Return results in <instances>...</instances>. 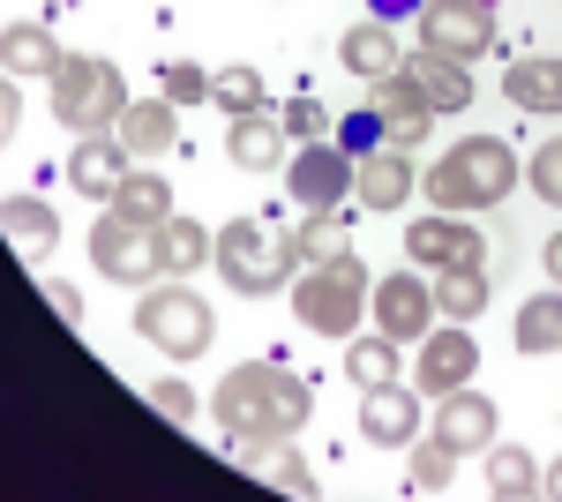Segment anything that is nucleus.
<instances>
[{"instance_id":"1","label":"nucleus","mask_w":562,"mask_h":502,"mask_svg":"<svg viewBox=\"0 0 562 502\" xmlns=\"http://www.w3.org/2000/svg\"><path fill=\"white\" fill-rule=\"evenodd\" d=\"M307 413H315V390L285 360H240L211 390V420L233 443H285L307 427Z\"/></svg>"},{"instance_id":"2","label":"nucleus","mask_w":562,"mask_h":502,"mask_svg":"<svg viewBox=\"0 0 562 502\" xmlns=\"http://www.w3.org/2000/svg\"><path fill=\"white\" fill-rule=\"evenodd\" d=\"M420 188H428L435 210H495L510 188H518V150L503 143V135H465V143H450L442 150V166L420 172Z\"/></svg>"},{"instance_id":"3","label":"nucleus","mask_w":562,"mask_h":502,"mask_svg":"<svg viewBox=\"0 0 562 502\" xmlns=\"http://www.w3.org/2000/svg\"><path fill=\"white\" fill-rule=\"evenodd\" d=\"M293 315H301V331L315 337H352L368 323V300H375V278L360 270V255H330V263H301L293 270Z\"/></svg>"},{"instance_id":"4","label":"nucleus","mask_w":562,"mask_h":502,"mask_svg":"<svg viewBox=\"0 0 562 502\" xmlns=\"http://www.w3.org/2000/svg\"><path fill=\"white\" fill-rule=\"evenodd\" d=\"M211 263L240 300H262V293H285V286H293L301 248H293V233H278L270 217H225Z\"/></svg>"},{"instance_id":"5","label":"nucleus","mask_w":562,"mask_h":502,"mask_svg":"<svg viewBox=\"0 0 562 502\" xmlns=\"http://www.w3.org/2000/svg\"><path fill=\"white\" fill-rule=\"evenodd\" d=\"M128 113V76L98 53H68L53 68V121L68 135H105V127Z\"/></svg>"},{"instance_id":"6","label":"nucleus","mask_w":562,"mask_h":502,"mask_svg":"<svg viewBox=\"0 0 562 502\" xmlns=\"http://www.w3.org/2000/svg\"><path fill=\"white\" fill-rule=\"evenodd\" d=\"M135 331L150 353H166V360H195V353H211L217 337V315L203 308V293H188V286H150V293L135 300Z\"/></svg>"},{"instance_id":"7","label":"nucleus","mask_w":562,"mask_h":502,"mask_svg":"<svg viewBox=\"0 0 562 502\" xmlns=\"http://www.w3.org/2000/svg\"><path fill=\"white\" fill-rule=\"evenodd\" d=\"M90 263H98V278H113V286H150V278H166V270H158V225H143V217L105 203V217L90 225Z\"/></svg>"},{"instance_id":"8","label":"nucleus","mask_w":562,"mask_h":502,"mask_svg":"<svg viewBox=\"0 0 562 502\" xmlns=\"http://www.w3.org/2000/svg\"><path fill=\"white\" fill-rule=\"evenodd\" d=\"M420 45L428 53H450V60H465L473 68L480 53H495V8L487 0H420Z\"/></svg>"},{"instance_id":"9","label":"nucleus","mask_w":562,"mask_h":502,"mask_svg":"<svg viewBox=\"0 0 562 502\" xmlns=\"http://www.w3.org/2000/svg\"><path fill=\"white\" fill-rule=\"evenodd\" d=\"M368 113H375V127H383V143H397V150H420V143L435 135V98L413 83L405 68L368 90Z\"/></svg>"},{"instance_id":"10","label":"nucleus","mask_w":562,"mask_h":502,"mask_svg":"<svg viewBox=\"0 0 562 502\" xmlns=\"http://www.w3.org/2000/svg\"><path fill=\"white\" fill-rule=\"evenodd\" d=\"M285 188H293V203L301 210H338L352 196V150H338L330 135H315L293 150V172H285Z\"/></svg>"},{"instance_id":"11","label":"nucleus","mask_w":562,"mask_h":502,"mask_svg":"<svg viewBox=\"0 0 562 502\" xmlns=\"http://www.w3.org/2000/svg\"><path fill=\"white\" fill-rule=\"evenodd\" d=\"M368 315H375V331L397 337V345H420L435 331V286L428 278H413V270H390L375 300H368Z\"/></svg>"},{"instance_id":"12","label":"nucleus","mask_w":562,"mask_h":502,"mask_svg":"<svg viewBox=\"0 0 562 502\" xmlns=\"http://www.w3.org/2000/svg\"><path fill=\"white\" fill-rule=\"evenodd\" d=\"M405 255L420 270H458V263H487V241L465 225V210H428L420 225H405Z\"/></svg>"},{"instance_id":"13","label":"nucleus","mask_w":562,"mask_h":502,"mask_svg":"<svg viewBox=\"0 0 562 502\" xmlns=\"http://www.w3.org/2000/svg\"><path fill=\"white\" fill-rule=\"evenodd\" d=\"M473 368H480V345L458 331V323H450V331H428V337H420V353H413V390H420V398L465 390Z\"/></svg>"},{"instance_id":"14","label":"nucleus","mask_w":562,"mask_h":502,"mask_svg":"<svg viewBox=\"0 0 562 502\" xmlns=\"http://www.w3.org/2000/svg\"><path fill=\"white\" fill-rule=\"evenodd\" d=\"M360 443H375V450H413L420 443V390H360Z\"/></svg>"},{"instance_id":"15","label":"nucleus","mask_w":562,"mask_h":502,"mask_svg":"<svg viewBox=\"0 0 562 502\" xmlns=\"http://www.w3.org/2000/svg\"><path fill=\"white\" fill-rule=\"evenodd\" d=\"M128 150H121V135L105 127V135H76V150H68V188L83 196V203H113V188L128 180Z\"/></svg>"},{"instance_id":"16","label":"nucleus","mask_w":562,"mask_h":502,"mask_svg":"<svg viewBox=\"0 0 562 502\" xmlns=\"http://www.w3.org/2000/svg\"><path fill=\"white\" fill-rule=\"evenodd\" d=\"M413 188H420V172H413V158L397 143H375L368 158H352V196L368 210H397Z\"/></svg>"},{"instance_id":"17","label":"nucleus","mask_w":562,"mask_h":502,"mask_svg":"<svg viewBox=\"0 0 562 502\" xmlns=\"http://www.w3.org/2000/svg\"><path fill=\"white\" fill-rule=\"evenodd\" d=\"M435 405H442V413H435V435H442L458 458H473V450L495 443V405H487L480 390H442Z\"/></svg>"},{"instance_id":"18","label":"nucleus","mask_w":562,"mask_h":502,"mask_svg":"<svg viewBox=\"0 0 562 502\" xmlns=\"http://www.w3.org/2000/svg\"><path fill=\"white\" fill-rule=\"evenodd\" d=\"M173 113H180L173 98H143V105L128 98V113L113 121V135H121V150H128L135 166H143V158H158V150H173V135H180Z\"/></svg>"},{"instance_id":"19","label":"nucleus","mask_w":562,"mask_h":502,"mask_svg":"<svg viewBox=\"0 0 562 502\" xmlns=\"http://www.w3.org/2000/svg\"><path fill=\"white\" fill-rule=\"evenodd\" d=\"M503 98L518 113H562V53H532L503 68Z\"/></svg>"},{"instance_id":"20","label":"nucleus","mask_w":562,"mask_h":502,"mask_svg":"<svg viewBox=\"0 0 562 502\" xmlns=\"http://www.w3.org/2000/svg\"><path fill=\"white\" fill-rule=\"evenodd\" d=\"M338 60H346L360 83H383V76H397V68H405V53H397V38H390V23H383V15L352 23L346 38H338Z\"/></svg>"},{"instance_id":"21","label":"nucleus","mask_w":562,"mask_h":502,"mask_svg":"<svg viewBox=\"0 0 562 502\" xmlns=\"http://www.w3.org/2000/svg\"><path fill=\"white\" fill-rule=\"evenodd\" d=\"M0 233H8V248L23 255V263H45L53 241H60V217H53V203H38V196H8V203H0Z\"/></svg>"},{"instance_id":"22","label":"nucleus","mask_w":562,"mask_h":502,"mask_svg":"<svg viewBox=\"0 0 562 502\" xmlns=\"http://www.w3.org/2000/svg\"><path fill=\"white\" fill-rule=\"evenodd\" d=\"M405 76L435 98V113H465V105H473V68H465V60H450V53H428V45H420V53H405Z\"/></svg>"},{"instance_id":"23","label":"nucleus","mask_w":562,"mask_h":502,"mask_svg":"<svg viewBox=\"0 0 562 502\" xmlns=\"http://www.w3.org/2000/svg\"><path fill=\"white\" fill-rule=\"evenodd\" d=\"M60 60H68V53H60V38H53L45 23H8V31H0V76H45V83H53Z\"/></svg>"},{"instance_id":"24","label":"nucleus","mask_w":562,"mask_h":502,"mask_svg":"<svg viewBox=\"0 0 562 502\" xmlns=\"http://www.w3.org/2000/svg\"><path fill=\"white\" fill-rule=\"evenodd\" d=\"M225 158L240 172H270L285 158V121H270V105H262V113H240L233 135H225Z\"/></svg>"},{"instance_id":"25","label":"nucleus","mask_w":562,"mask_h":502,"mask_svg":"<svg viewBox=\"0 0 562 502\" xmlns=\"http://www.w3.org/2000/svg\"><path fill=\"white\" fill-rule=\"evenodd\" d=\"M248 450V472H256L262 488H278V495H315V465L293 450V435L285 443H240Z\"/></svg>"},{"instance_id":"26","label":"nucleus","mask_w":562,"mask_h":502,"mask_svg":"<svg viewBox=\"0 0 562 502\" xmlns=\"http://www.w3.org/2000/svg\"><path fill=\"white\" fill-rule=\"evenodd\" d=\"M217 255V233H203L195 217H158V270L166 278H188Z\"/></svg>"},{"instance_id":"27","label":"nucleus","mask_w":562,"mask_h":502,"mask_svg":"<svg viewBox=\"0 0 562 502\" xmlns=\"http://www.w3.org/2000/svg\"><path fill=\"white\" fill-rule=\"evenodd\" d=\"M480 458H487V495L495 502L540 495V465H532V450H518V443H487Z\"/></svg>"},{"instance_id":"28","label":"nucleus","mask_w":562,"mask_h":502,"mask_svg":"<svg viewBox=\"0 0 562 502\" xmlns=\"http://www.w3.org/2000/svg\"><path fill=\"white\" fill-rule=\"evenodd\" d=\"M518 353H525V360L562 353V286H555V293H532L518 308Z\"/></svg>"},{"instance_id":"29","label":"nucleus","mask_w":562,"mask_h":502,"mask_svg":"<svg viewBox=\"0 0 562 502\" xmlns=\"http://www.w3.org/2000/svg\"><path fill=\"white\" fill-rule=\"evenodd\" d=\"M435 308L450 323H473L487 308V263H458V270H435Z\"/></svg>"},{"instance_id":"30","label":"nucleus","mask_w":562,"mask_h":502,"mask_svg":"<svg viewBox=\"0 0 562 502\" xmlns=\"http://www.w3.org/2000/svg\"><path fill=\"white\" fill-rule=\"evenodd\" d=\"M346 376L360 382V390H383V382H397V337H383V331L352 337V345H346Z\"/></svg>"},{"instance_id":"31","label":"nucleus","mask_w":562,"mask_h":502,"mask_svg":"<svg viewBox=\"0 0 562 502\" xmlns=\"http://www.w3.org/2000/svg\"><path fill=\"white\" fill-rule=\"evenodd\" d=\"M113 210H128V217H143V225H158V217H173V188H166V172H135L113 188Z\"/></svg>"},{"instance_id":"32","label":"nucleus","mask_w":562,"mask_h":502,"mask_svg":"<svg viewBox=\"0 0 562 502\" xmlns=\"http://www.w3.org/2000/svg\"><path fill=\"white\" fill-rule=\"evenodd\" d=\"M450 480H458V450H450L442 435L413 443V495H442Z\"/></svg>"},{"instance_id":"33","label":"nucleus","mask_w":562,"mask_h":502,"mask_svg":"<svg viewBox=\"0 0 562 502\" xmlns=\"http://www.w3.org/2000/svg\"><path fill=\"white\" fill-rule=\"evenodd\" d=\"M211 105H225L233 121H240V113H262V76L256 68H217L211 76Z\"/></svg>"},{"instance_id":"34","label":"nucleus","mask_w":562,"mask_h":502,"mask_svg":"<svg viewBox=\"0 0 562 502\" xmlns=\"http://www.w3.org/2000/svg\"><path fill=\"white\" fill-rule=\"evenodd\" d=\"M293 248H301V263H330V255H346V225H338V210H307V225L293 233Z\"/></svg>"},{"instance_id":"35","label":"nucleus","mask_w":562,"mask_h":502,"mask_svg":"<svg viewBox=\"0 0 562 502\" xmlns=\"http://www.w3.org/2000/svg\"><path fill=\"white\" fill-rule=\"evenodd\" d=\"M525 180H532V196H540V203H555V210H562V135L532 150V166H525Z\"/></svg>"},{"instance_id":"36","label":"nucleus","mask_w":562,"mask_h":502,"mask_svg":"<svg viewBox=\"0 0 562 502\" xmlns=\"http://www.w3.org/2000/svg\"><path fill=\"white\" fill-rule=\"evenodd\" d=\"M166 98H173V105H203V98H211V76H203L195 60H166Z\"/></svg>"},{"instance_id":"37","label":"nucleus","mask_w":562,"mask_h":502,"mask_svg":"<svg viewBox=\"0 0 562 502\" xmlns=\"http://www.w3.org/2000/svg\"><path fill=\"white\" fill-rule=\"evenodd\" d=\"M330 143H338V150H352V158H368V150L383 143V127H375V113L360 105V113H346V121H338V135H330Z\"/></svg>"},{"instance_id":"38","label":"nucleus","mask_w":562,"mask_h":502,"mask_svg":"<svg viewBox=\"0 0 562 502\" xmlns=\"http://www.w3.org/2000/svg\"><path fill=\"white\" fill-rule=\"evenodd\" d=\"M150 405H158L166 420H195V390H188L180 376H158L150 382Z\"/></svg>"},{"instance_id":"39","label":"nucleus","mask_w":562,"mask_h":502,"mask_svg":"<svg viewBox=\"0 0 562 502\" xmlns=\"http://www.w3.org/2000/svg\"><path fill=\"white\" fill-rule=\"evenodd\" d=\"M278 121H285V135H301V143H315V135H323V105H315V98H293V105H285Z\"/></svg>"},{"instance_id":"40","label":"nucleus","mask_w":562,"mask_h":502,"mask_svg":"<svg viewBox=\"0 0 562 502\" xmlns=\"http://www.w3.org/2000/svg\"><path fill=\"white\" fill-rule=\"evenodd\" d=\"M15 121H23V90H15V76H0V150H8Z\"/></svg>"},{"instance_id":"41","label":"nucleus","mask_w":562,"mask_h":502,"mask_svg":"<svg viewBox=\"0 0 562 502\" xmlns=\"http://www.w3.org/2000/svg\"><path fill=\"white\" fill-rule=\"evenodd\" d=\"M45 293H53V308H60L68 323H83V293H76V286H45Z\"/></svg>"},{"instance_id":"42","label":"nucleus","mask_w":562,"mask_h":502,"mask_svg":"<svg viewBox=\"0 0 562 502\" xmlns=\"http://www.w3.org/2000/svg\"><path fill=\"white\" fill-rule=\"evenodd\" d=\"M375 15H383V23H397V15H420V0H375Z\"/></svg>"},{"instance_id":"43","label":"nucleus","mask_w":562,"mask_h":502,"mask_svg":"<svg viewBox=\"0 0 562 502\" xmlns=\"http://www.w3.org/2000/svg\"><path fill=\"white\" fill-rule=\"evenodd\" d=\"M548 278H555V286H562V233H555V241H548Z\"/></svg>"},{"instance_id":"44","label":"nucleus","mask_w":562,"mask_h":502,"mask_svg":"<svg viewBox=\"0 0 562 502\" xmlns=\"http://www.w3.org/2000/svg\"><path fill=\"white\" fill-rule=\"evenodd\" d=\"M540 488H555V495H562V458L548 465V472H540Z\"/></svg>"}]
</instances>
